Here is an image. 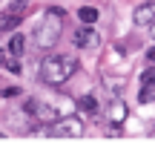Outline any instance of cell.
Instances as JSON below:
<instances>
[{
    "label": "cell",
    "instance_id": "2",
    "mask_svg": "<svg viewBox=\"0 0 155 144\" xmlns=\"http://www.w3.org/2000/svg\"><path fill=\"white\" fill-rule=\"evenodd\" d=\"M61 26H63V9H49L40 20V26L35 29V43L40 49H52L61 38Z\"/></svg>",
    "mask_w": 155,
    "mask_h": 144
},
{
    "label": "cell",
    "instance_id": "8",
    "mask_svg": "<svg viewBox=\"0 0 155 144\" xmlns=\"http://www.w3.org/2000/svg\"><path fill=\"white\" fill-rule=\"evenodd\" d=\"M0 67H6L9 72H15V75H20V63H17V58L12 55L9 49H0Z\"/></svg>",
    "mask_w": 155,
    "mask_h": 144
},
{
    "label": "cell",
    "instance_id": "4",
    "mask_svg": "<svg viewBox=\"0 0 155 144\" xmlns=\"http://www.w3.org/2000/svg\"><path fill=\"white\" fill-rule=\"evenodd\" d=\"M72 43L78 46V49H95V46L101 43V38H98V32H95V29L89 26V23H83L81 29H75Z\"/></svg>",
    "mask_w": 155,
    "mask_h": 144
},
{
    "label": "cell",
    "instance_id": "14",
    "mask_svg": "<svg viewBox=\"0 0 155 144\" xmlns=\"http://www.w3.org/2000/svg\"><path fill=\"white\" fill-rule=\"evenodd\" d=\"M3 95H6V98H12V95H20V89H17V87H9Z\"/></svg>",
    "mask_w": 155,
    "mask_h": 144
},
{
    "label": "cell",
    "instance_id": "17",
    "mask_svg": "<svg viewBox=\"0 0 155 144\" xmlns=\"http://www.w3.org/2000/svg\"><path fill=\"white\" fill-rule=\"evenodd\" d=\"M152 38H155V23H152Z\"/></svg>",
    "mask_w": 155,
    "mask_h": 144
},
{
    "label": "cell",
    "instance_id": "5",
    "mask_svg": "<svg viewBox=\"0 0 155 144\" xmlns=\"http://www.w3.org/2000/svg\"><path fill=\"white\" fill-rule=\"evenodd\" d=\"M127 115H129L127 104H124L121 98H112V101H109V107H106V121H112L115 127H121V124L127 121Z\"/></svg>",
    "mask_w": 155,
    "mask_h": 144
},
{
    "label": "cell",
    "instance_id": "9",
    "mask_svg": "<svg viewBox=\"0 0 155 144\" xmlns=\"http://www.w3.org/2000/svg\"><path fill=\"white\" fill-rule=\"evenodd\" d=\"M23 49H26V38H23L20 32H15V35L9 38V52H12L15 58H20V55H23Z\"/></svg>",
    "mask_w": 155,
    "mask_h": 144
},
{
    "label": "cell",
    "instance_id": "3",
    "mask_svg": "<svg viewBox=\"0 0 155 144\" xmlns=\"http://www.w3.org/2000/svg\"><path fill=\"white\" fill-rule=\"evenodd\" d=\"M49 133L52 135H81L83 133V124H81L78 115H63V118H58V124L49 127Z\"/></svg>",
    "mask_w": 155,
    "mask_h": 144
},
{
    "label": "cell",
    "instance_id": "13",
    "mask_svg": "<svg viewBox=\"0 0 155 144\" xmlns=\"http://www.w3.org/2000/svg\"><path fill=\"white\" fill-rule=\"evenodd\" d=\"M23 6H26V0H12V9L15 12H23Z\"/></svg>",
    "mask_w": 155,
    "mask_h": 144
},
{
    "label": "cell",
    "instance_id": "12",
    "mask_svg": "<svg viewBox=\"0 0 155 144\" xmlns=\"http://www.w3.org/2000/svg\"><path fill=\"white\" fill-rule=\"evenodd\" d=\"M138 101H141V104H152V101H155V89H152V84H144V89L138 92Z\"/></svg>",
    "mask_w": 155,
    "mask_h": 144
},
{
    "label": "cell",
    "instance_id": "1",
    "mask_svg": "<svg viewBox=\"0 0 155 144\" xmlns=\"http://www.w3.org/2000/svg\"><path fill=\"white\" fill-rule=\"evenodd\" d=\"M75 72H78V61L72 55H46L43 63H40V78L52 87L66 84Z\"/></svg>",
    "mask_w": 155,
    "mask_h": 144
},
{
    "label": "cell",
    "instance_id": "16",
    "mask_svg": "<svg viewBox=\"0 0 155 144\" xmlns=\"http://www.w3.org/2000/svg\"><path fill=\"white\" fill-rule=\"evenodd\" d=\"M150 84H152V87H155V69H152V81H150Z\"/></svg>",
    "mask_w": 155,
    "mask_h": 144
},
{
    "label": "cell",
    "instance_id": "10",
    "mask_svg": "<svg viewBox=\"0 0 155 144\" xmlns=\"http://www.w3.org/2000/svg\"><path fill=\"white\" fill-rule=\"evenodd\" d=\"M78 107H81L83 112H89V115H95V112H98V98H95V95H83V98H78Z\"/></svg>",
    "mask_w": 155,
    "mask_h": 144
},
{
    "label": "cell",
    "instance_id": "11",
    "mask_svg": "<svg viewBox=\"0 0 155 144\" xmlns=\"http://www.w3.org/2000/svg\"><path fill=\"white\" fill-rule=\"evenodd\" d=\"M78 17H81V23H89V26H92V23L98 20V9H95V6H83V9H78Z\"/></svg>",
    "mask_w": 155,
    "mask_h": 144
},
{
    "label": "cell",
    "instance_id": "7",
    "mask_svg": "<svg viewBox=\"0 0 155 144\" xmlns=\"http://www.w3.org/2000/svg\"><path fill=\"white\" fill-rule=\"evenodd\" d=\"M20 15H23V12H15V9H9L6 15H0V35L9 32V29H15L17 23H20Z\"/></svg>",
    "mask_w": 155,
    "mask_h": 144
},
{
    "label": "cell",
    "instance_id": "6",
    "mask_svg": "<svg viewBox=\"0 0 155 144\" xmlns=\"http://www.w3.org/2000/svg\"><path fill=\"white\" fill-rule=\"evenodd\" d=\"M132 20H135V26H152V23H155V3H152V0H150V3H141L138 9H135Z\"/></svg>",
    "mask_w": 155,
    "mask_h": 144
},
{
    "label": "cell",
    "instance_id": "15",
    "mask_svg": "<svg viewBox=\"0 0 155 144\" xmlns=\"http://www.w3.org/2000/svg\"><path fill=\"white\" fill-rule=\"evenodd\" d=\"M147 58H150V61L155 63V46H152V49H150V52H147Z\"/></svg>",
    "mask_w": 155,
    "mask_h": 144
}]
</instances>
